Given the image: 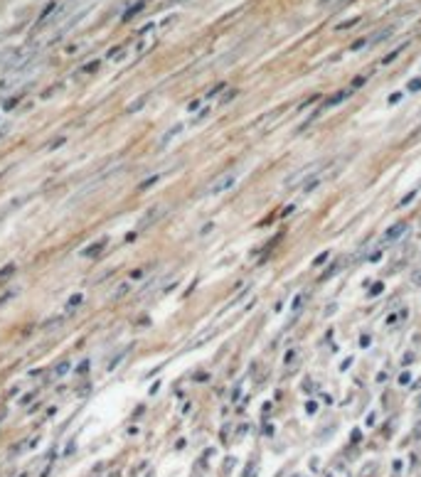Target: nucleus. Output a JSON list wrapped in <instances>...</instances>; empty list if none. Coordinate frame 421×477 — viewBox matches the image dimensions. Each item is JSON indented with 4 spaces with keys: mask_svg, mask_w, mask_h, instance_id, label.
Masks as SVG:
<instances>
[{
    "mask_svg": "<svg viewBox=\"0 0 421 477\" xmlns=\"http://www.w3.org/2000/svg\"><path fill=\"white\" fill-rule=\"evenodd\" d=\"M404 49H406V44H402V47H399V49H394V52H392V55H387V57H384V64H389V62H392V59L397 57V55H402Z\"/></svg>",
    "mask_w": 421,
    "mask_h": 477,
    "instance_id": "obj_19",
    "label": "nucleus"
},
{
    "mask_svg": "<svg viewBox=\"0 0 421 477\" xmlns=\"http://www.w3.org/2000/svg\"><path fill=\"white\" fill-rule=\"evenodd\" d=\"M421 89V79H411L409 81V91H419Z\"/></svg>",
    "mask_w": 421,
    "mask_h": 477,
    "instance_id": "obj_25",
    "label": "nucleus"
},
{
    "mask_svg": "<svg viewBox=\"0 0 421 477\" xmlns=\"http://www.w3.org/2000/svg\"><path fill=\"white\" fill-rule=\"evenodd\" d=\"M212 229H214V224H212V222H210V224H207V227H202V229H200V234H202V236H205V234H210Z\"/></svg>",
    "mask_w": 421,
    "mask_h": 477,
    "instance_id": "obj_32",
    "label": "nucleus"
},
{
    "mask_svg": "<svg viewBox=\"0 0 421 477\" xmlns=\"http://www.w3.org/2000/svg\"><path fill=\"white\" fill-rule=\"evenodd\" d=\"M318 185H323V180H320V177H313L310 182H306V187H303V192L308 194V192H313V190H315Z\"/></svg>",
    "mask_w": 421,
    "mask_h": 477,
    "instance_id": "obj_16",
    "label": "nucleus"
},
{
    "mask_svg": "<svg viewBox=\"0 0 421 477\" xmlns=\"http://www.w3.org/2000/svg\"><path fill=\"white\" fill-rule=\"evenodd\" d=\"M414 197H416V190H411L409 194H406V197H404V199H402V207H406V204H409V202H411Z\"/></svg>",
    "mask_w": 421,
    "mask_h": 477,
    "instance_id": "obj_26",
    "label": "nucleus"
},
{
    "mask_svg": "<svg viewBox=\"0 0 421 477\" xmlns=\"http://www.w3.org/2000/svg\"><path fill=\"white\" fill-rule=\"evenodd\" d=\"M20 477H27V472H22V475H20Z\"/></svg>",
    "mask_w": 421,
    "mask_h": 477,
    "instance_id": "obj_41",
    "label": "nucleus"
},
{
    "mask_svg": "<svg viewBox=\"0 0 421 477\" xmlns=\"http://www.w3.org/2000/svg\"><path fill=\"white\" fill-rule=\"evenodd\" d=\"M81 300H84V295H81V293H74V295L67 300V310H69V312H72V310H77V307L81 305Z\"/></svg>",
    "mask_w": 421,
    "mask_h": 477,
    "instance_id": "obj_9",
    "label": "nucleus"
},
{
    "mask_svg": "<svg viewBox=\"0 0 421 477\" xmlns=\"http://www.w3.org/2000/svg\"><path fill=\"white\" fill-rule=\"evenodd\" d=\"M18 101H20V96H13V98H8V101H5V111H13Z\"/></svg>",
    "mask_w": 421,
    "mask_h": 477,
    "instance_id": "obj_23",
    "label": "nucleus"
},
{
    "mask_svg": "<svg viewBox=\"0 0 421 477\" xmlns=\"http://www.w3.org/2000/svg\"><path fill=\"white\" fill-rule=\"evenodd\" d=\"M397 101H402V91H397V94L389 96V103H397Z\"/></svg>",
    "mask_w": 421,
    "mask_h": 477,
    "instance_id": "obj_29",
    "label": "nucleus"
},
{
    "mask_svg": "<svg viewBox=\"0 0 421 477\" xmlns=\"http://www.w3.org/2000/svg\"><path fill=\"white\" fill-rule=\"evenodd\" d=\"M239 182V170H229V172H224L222 177H217L214 182H212V187L207 190V194H222V192H227V190H231L234 185Z\"/></svg>",
    "mask_w": 421,
    "mask_h": 477,
    "instance_id": "obj_1",
    "label": "nucleus"
},
{
    "mask_svg": "<svg viewBox=\"0 0 421 477\" xmlns=\"http://www.w3.org/2000/svg\"><path fill=\"white\" fill-rule=\"evenodd\" d=\"M104 248H106V239H99V241H94L91 246L81 248V256H84V258H91V256H99Z\"/></svg>",
    "mask_w": 421,
    "mask_h": 477,
    "instance_id": "obj_4",
    "label": "nucleus"
},
{
    "mask_svg": "<svg viewBox=\"0 0 421 477\" xmlns=\"http://www.w3.org/2000/svg\"><path fill=\"white\" fill-rule=\"evenodd\" d=\"M99 67H101V62H99V59H94V62H86V64H84V69H81V74H94Z\"/></svg>",
    "mask_w": 421,
    "mask_h": 477,
    "instance_id": "obj_14",
    "label": "nucleus"
},
{
    "mask_svg": "<svg viewBox=\"0 0 421 477\" xmlns=\"http://www.w3.org/2000/svg\"><path fill=\"white\" fill-rule=\"evenodd\" d=\"M55 325H62V317H52V320L42 323V330H50V327H55Z\"/></svg>",
    "mask_w": 421,
    "mask_h": 477,
    "instance_id": "obj_20",
    "label": "nucleus"
},
{
    "mask_svg": "<svg viewBox=\"0 0 421 477\" xmlns=\"http://www.w3.org/2000/svg\"><path fill=\"white\" fill-rule=\"evenodd\" d=\"M18 273V263H5V266L0 268V283H5L8 278H13Z\"/></svg>",
    "mask_w": 421,
    "mask_h": 477,
    "instance_id": "obj_6",
    "label": "nucleus"
},
{
    "mask_svg": "<svg viewBox=\"0 0 421 477\" xmlns=\"http://www.w3.org/2000/svg\"><path fill=\"white\" fill-rule=\"evenodd\" d=\"M234 96H237V91H229L227 96H222V103H229V101L234 98Z\"/></svg>",
    "mask_w": 421,
    "mask_h": 477,
    "instance_id": "obj_31",
    "label": "nucleus"
},
{
    "mask_svg": "<svg viewBox=\"0 0 421 477\" xmlns=\"http://www.w3.org/2000/svg\"><path fill=\"white\" fill-rule=\"evenodd\" d=\"M182 128H185L182 123H175V126H172L170 131H165V133H163V138H160V148H165V145L170 143L172 138H177V135L182 133Z\"/></svg>",
    "mask_w": 421,
    "mask_h": 477,
    "instance_id": "obj_5",
    "label": "nucleus"
},
{
    "mask_svg": "<svg viewBox=\"0 0 421 477\" xmlns=\"http://www.w3.org/2000/svg\"><path fill=\"white\" fill-rule=\"evenodd\" d=\"M397 382H399V386H409V384H411V374H409V372H404V374H399V379H397Z\"/></svg>",
    "mask_w": 421,
    "mask_h": 477,
    "instance_id": "obj_18",
    "label": "nucleus"
},
{
    "mask_svg": "<svg viewBox=\"0 0 421 477\" xmlns=\"http://www.w3.org/2000/svg\"><path fill=\"white\" fill-rule=\"evenodd\" d=\"M355 22H360V18H352V20H347V22H340V25H338V30H350Z\"/></svg>",
    "mask_w": 421,
    "mask_h": 477,
    "instance_id": "obj_21",
    "label": "nucleus"
},
{
    "mask_svg": "<svg viewBox=\"0 0 421 477\" xmlns=\"http://www.w3.org/2000/svg\"><path fill=\"white\" fill-rule=\"evenodd\" d=\"M128 352H131V344H126V347H123V349H121V352H118V354H116L114 359H111V362H109V366H106V369H109V372H114L116 366H118V364H121V359H123V357H126V354H128Z\"/></svg>",
    "mask_w": 421,
    "mask_h": 477,
    "instance_id": "obj_8",
    "label": "nucleus"
},
{
    "mask_svg": "<svg viewBox=\"0 0 421 477\" xmlns=\"http://www.w3.org/2000/svg\"><path fill=\"white\" fill-rule=\"evenodd\" d=\"M330 3H333V0H318V5H320V8H323V5H330Z\"/></svg>",
    "mask_w": 421,
    "mask_h": 477,
    "instance_id": "obj_40",
    "label": "nucleus"
},
{
    "mask_svg": "<svg viewBox=\"0 0 421 477\" xmlns=\"http://www.w3.org/2000/svg\"><path fill=\"white\" fill-rule=\"evenodd\" d=\"M69 372V362H59L57 366H55V377H64Z\"/></svg>",
    "mask_w": 421,
    "mask_h": 477,
    "instance_id": "obj_17",
    "label": "nucleus"
},
{
    "mask_svg": "<svg viewBox=\"0 0 421 477\" xmlns=\"http://www.w3.org/2000/svg\"><path fill=\"white\" fill-rule=\"evenodd\" d=\"M165 214V207L163 204H155V207H151V209L146 211L143 217H141V222H138V229H146V227H151L153 222H158L160 217Z\"/></svg>",
    "mask_w": 421,
    "mask_h": 477,
    "instance_id": "obj_2",
    "label": "nucleus"
},
{
    "mask_svg": "<svg viewBox=\"0 0 421 477\" xmlns=\"http://www.w3.org/2000/svg\"><path fill=\"white\" fill-rule=\"evenodd\" d=\"M146 8V0H141V3H135V5H131V10H126V15H123V20H131L133 15H138L141 10Z\"/></svg>",
    "mask_w": 421,
    "mask_h": 477,
    "instance_id": "obj_10",
    "label": "nucleus"
},
{
    "mask_svg": "<svg viewBox=\"0 0 421 477\" xmlns=\"http://www.w3.org/2000/svg\"><path fill=\"white\" fill-rule=\"evenodd\" d=\"M146 101H148V94H143V96H141V98H135L133 103H131V106H128V114H133V111H141V109H143V103H146Z\"/></svg>",
    "mask_w": 421,
    "mask_h": 477,
    "instance_id": "obj_13",
    "label": "nucleus"
},
{
    "mask_svg": "<svg viewBox=\"0 0 421 477\" xmlns=\"http://www.w3.org/2000/svg\"><path fill=\"white\" fill-rule=\"evenodd\" d=\"M419 406H421V401H419Z\"/></svg>",
    "mask_w": 421,
    "mask_h": 477,
    "instance_id": "obj_42",
    "label": "nucleus"
},
{
    "mask_svg": "<svg viewBox=\"0 0 421 477\" xmlns=\"http://www.w3.org/2000/svg\"><path fill=\"white\" fill-rule=\"evenodd\" d=\"M382 290H384V286H382V283H377V286L369 288V295H377V293H382Z\"/></svg>",
    "mask_w": 421,
    "mask_h": 477,
    "instance_id": "obj_27",
    "label": "nucleus"
},
{
    "mask_svg": "<svg viewBox=\"0 0 421 477\" xmlns=\"http://www.w3.org/2000/svg\"><path fill=\"white\" fill-rule=\"evenodd\" d=\"M328 256H330L328 251H325V253H320V256H318V258L313 261V266H323V263H325V261H328Z\"/></svg>",
    "mask_w": 421,
    "mask_h": 477,
    "instance_id": "obj_24",
    "label": "nucleus"
},
{
    "mask_svg": "<svg viewBox=\"0 0 421 477\" xmlns=\"http://www.w3.org/2000/svg\"><path fill=\"white\" fill-rule=\"evenodd\" d=\"M367 42H369V39H357V42L352 44V49H362V47L367 44Z\"/></svg>",
    "mask_w": 421,
    "mask_h": 477,
    "instance_id": "obj_28",
    "label": "nucleus"
},
{
    "mask_svg": "<svg viewBox=\"0 0 421 477\" xmlns=\"http://www.w3.org/2000/svg\"><path fill=\"white\" fill-rule=\"evenodd\" d=\"M306 408H308V413H315V408H318V406H315V401H308Z\"/></svg>",
    "mask_w": 421,
    "mask_h": 477,
    "instance_id": "obj_35",
    "label": "nucleus"
},
{
    "mask_svg": "<svg viewBox=\"0 0 421 477\" xmlns=\"http://www.w3.org/2000/svg\"><path fill=\"white\" fill-rule=\"evenodd\" d=\"M128 290H131V283H121V286L114 290V298H116V300H118V298H123Z\"/></svg>",
    "mask_w": 421,
    "mask_h": 477,
    "instance_id": "obj_15",
    "label": "nucleus"
},
{
    "mask_svg": "<svg viewBox=\"0 0 421 477\" xmlns=\"http://www.w3.org/2000/svg\"><path fill=\"white\" fill-rule=\"evenodd\" d=\"M86 372H89V359H84V362L77 366V374H79V377H84Z\"/></svg>",
    "mask_w": 421,
    "mask_h": 477,
    "instance_id": "obj_22",
    "label": "nucleus"
},
{
    "mask_svg": "<svg viewBox=\"0 0 421 477\" xmlns=\"http://www.w3.org/2000/svg\"><path fill=\"white\" fill-rule=\"evenodd\" d=\"M409 231V224L406 222H399V224H394V227H389V229L384 231L382 241L384 244H392V241H397V239H402L404 234Z\"/></svg>",
    "mask_w": 421,
    "mask_h": 477,
    "instance_id": "obj_3",
    "label": "nucleus"
},
{
    "mask_svg": "<svg viewBox=\"0 0 421 477\" xmlns=\"http://www.w3.org/2000/svg\"><path fill=\"white\" fill-rule=\"evenodd\" d=\"M411 359H414L411 354H404V366H409V364H411Z\"/></svg>",
    "mask_w": 421,
    "mask_h": 477,
    "instance_id": "obj_39",
    "label": "nucleus"
},
{
    "mask_svg": "<svg viewBox=\"0 0 421 477\" xmlns=\"http://www.w3.org/2000/svg\"><path fill=\"white\" fill-rule=\"evenodd\" d=\"M32 399H35V394H27V396H22V401H20V403H22V406H27Z\"/></svg>",
    "mask_w": 421,
    "mask_h": 477,
    "instance_id": "obj_34",
    "label": "nucleus"
},
{
    "mask_svg": "<svg viewBox=\"0 0 421 477\" xmlns=\"http://www.w3.org/2000/svg\"><path fill=\"white\" fill-rule=\"evenodd\" d=\"M10 298H13V293H5V295H3V298H0V305H5V303H8V300H10Z\"/></svg>",
    "mask_w": 421,
    "mask_h": 477,
    "instance_id": "obj_36",
    "label": "nucleus"
},
{
    "mask_svg": "<svg viewBox=\"0 0 421 477\" xmlns=\"http://www.w3.org/2000/svg\"><path fill=\"white\" fill-rule=\"evenodd\" d=\"M296 359H298V349H288L286 357H284V364H286L288 369H293V364H296Z\"/></svg>",
    "mask_w": 421,
    "mask_h": 477,
    "instance_id": "obj_12",
    "label": "nucleus"
},
{
    "mask_svg": "<svg viewBox=\"0 0 421 477\" xmlns=\"http://www.w3.org/2000/svg\"><path fill=\"white\" fill-rule=\"evenodd\" d=\"M360 344H362V347H369V335H362V340H360Z\"/></svg>",
    "mask_w": 421,
    "mask_h": 477,
    "instance_id": "obj_38",
    "label": "nucleus"
},
{
    "mask_svg": "<svg viewBox=\"0 0 421 477\" xmlns=\"http://www.w3.org/2000/svg\"><path fill=\"white\" fill-rule=\"evenodd\" d=\"M158 180H160V175H153V177H148V180H143V182L138 185V192H146V190H151L153 185H158Z\"/></svg>",
    "mask_w": 421,
    "mask_h": 477,
    "instance_id": "obj_11",
    "label": "nucleus"
},
{
    "mask_svg": "<svg viewBox=\"0 0 421 477\" xmlns=\"http://www.w3.org/2000/svg\"><path fill=\"white\" fill-rule=\"evenodd\" d=\"M224 86H227V84H217V86H214V89H212V91H210V94H207V96H214V94H219V91H222V89H224Z\"/></svg>",
    "mask_w": 421,
    "mask_h": 477,
    "instance_id": "obj_30",
    "label": "nucleus"
},
{
    "mask_svg": "<svg viewBox=\"0 0 421 477\" xmlns=\"http://www.w3.org/2000/svg\"><path fill=\"white\" fill-rule=\"evenodd\" d=\"M352 91H355V89H350V91H338V94H333V96H330V98L325 101V109H333L335 103H340V101H345V98H347V96L352 94Z\"/></svg>",
    "mask_w": 421,
    "mask_h": 477,
    "instance_id": "obj_7",
    "label": "nucleus"
},
{
    "mask_svg": "<svg viewBox=\"0 0 421 477\" xmlns=\"http://www.w3.org/2000/svg\"><path fill=\"white\" fill-rule=\"evenodd\" d=\"M59 145H64V138H57V140L50 145V150H55V148H59Z\"/></svg>",
    "mask_w": 421,
    "mask_h": 477,
    "instance_id": "obj_33",
    "label": "nucleus"
},
{
    "mask_svg": "<svg viewBox=\"0 0 421 477\" xmlns=\"http://www.w3.org/2000/svg\"><path fill=\"white\" fill-rule=\"evenodd\" d=\"M200 109V101H192L190 106H188V111H197Z\"/></svg>",
    "mask_w": 421,
    "mask_h": 477,
    "instance_id": "obj_37",
    "label": "nucleus"
}]
</instances>
